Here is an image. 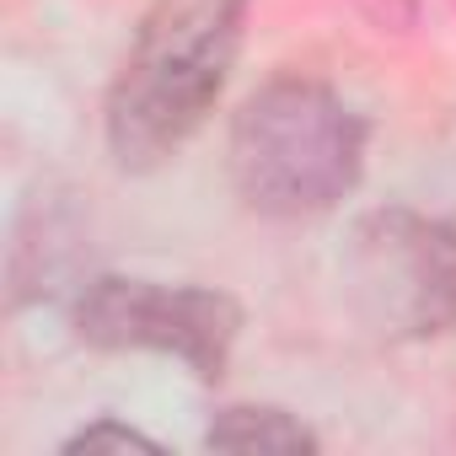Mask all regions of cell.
Instances as JSON below:
<instances>
[{
  "instance_id": "6da1fadb",
  "label": "cell",
  "mask_w": 456,
  "mask_h": 456,
  "mask_svg": "<svg viewBox=\"0 0 456 456\" xmlns=\"http://www.w3.org/2000/svg\"><path fill=\"white\" fill-rule=\"evenodd\" d=\"M248 12L253 0H156L145 12L108 92V151L118 167L151 172L199 134L237 65Z\"/></svg>"
},
{
  "instance_id": "7a4b0ae2",
  "label": "cell",
  "mask_w": 456,
  "mask_h": 456,
  "mask_svg": "<svg viewBox=\"0 0 456 456\" xmlns=\"http://www.w3.org/2000/svg\"><path fill=\"white\" fill-rule=\"evenodd\" d=\"M365 172V124L322 81L280 76L232 118V183L274 220L328 215Z\"/></svg>"
},
{
  "instance_id": "3957f363",
  "label": "cell",
  "mask_w": 456,
  "mask_h": 456,
  "mask_svg": "<svg viewBox=\"0 0 456 456\" xmlns=\"http://www.w3.org/2000/svg\"><path fill=\"white\" fill-rule=\"evenodd\" d=\"M354 312L381 338H440L456 328V232L419 209H376L344 248Z\"/></svg>"
},
{
  "instance_id": "277c9868",
  "label": "cell",
  "mask_w": 456,
  "mask_h": 456,
  "mask_svg": "<svg viewBox=\"0 0 456 456\" xmlns=\"http://www.w3.org/2000/svg\"><path fill=\"white\" fill-rule=\"evenodd\" d=\"M242 312L225 290L204 285H156L102 274L76 301V333L92 349H145L183 360L199 381H220L232 360Z\"/></svg>"
},
{
  "instance_id": "5b68a950",
  "label": "cell",
  "mask_w": 456,
  "mask_h": 456,
  "mask_svg": "<svg viewBox=\"0 0 456 456\" xmlns=\"http://www.w3.org/2000/svg\"><path fill=\"white\" fill-rule=\"evenodd\" d=\"M215 451H242V456H301V451H317V435L296 419V413H285V408H253V403H242V408H225L215 424H209V435H204Z\"/></svg>"
},
{
  "instance_id": "8992f818",
  "label": "cell",
  "mask_w": 456,
  "mask_h": 456,
  "mask_svg": "<svg viewBox=\"0 0 456 456\" xmlns=\"http://www.w3.org/2000/svg\"><path fill=\"white\" fill-rule=\"evenodd\" d=\"M102 445H113V451H156L151 435H140L129 424H113V419H97V424H86L81 435L65 440V451H102Z\"/></svg>"
},
{
  "instance_id": "52a82bcc",
  "label": "cell",
  "mask_w": 456,
  "mask_h": 456,
  "mask_svg": "<svg viewBox=\"0 0 456 456\" xmlns=\"http://www.w3.org/2000/svg\"><path fill=\"white\" fill-rule=\"evenodd\" d=\"M360 6L370 12V22L381 28H408L419 17V0H360Z\"/></svg>"
}]
</instances>
